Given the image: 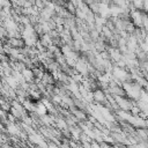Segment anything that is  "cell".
Listing matches in <instances>:
<instances>
[{"mask_svg":"<svg viewBox=\"0 0 148 148\" xmlns=\"http://www.w3.org/2000/svg\"><path fill=\"white\" fill-rule=\"evenodd\" d=\"M92 96H94V98H95L96 101H98V102H105V96H104V94H103L101 90H96Z\"/></svg>","mask_w":148,"mask_h":148,"instance_id":"6da1fadb","label":"cell"},{"mask_svg":"<svg viewBox=\"0 0 148 148\" xmlns=\"http://www.w3.org/2000/svg\"><path fill=\"white\" fill-rule=\"evenodd\" d=\"M34 72L31 69H23V77L27 80V81H31L32 77H34Z\"/></svg>","mask_w":148,"mask_h":148,"instance_id":"7a4b0ae2","label":"cell"}]
</instances>
